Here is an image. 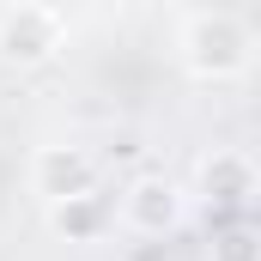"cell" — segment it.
<instances>
[{"mask_svg":"<svg viewBox=\"0 0 261 261\" xmlns=\"http://www.w3.org/2000/svg\"><path fill=\"white\" fill-rule=\"evenodd\" d=\"M195 195L213 200V206H243V200L255 195V164H249V152H231V146L206 152L195 164Z\"/></svg>","mask_w":261,"mask_h":261,"instance_id":"cell-5","label":"cell"},{"mask_svg":"<svg viewBox=\"0 0 261 261\" xmlns=\"http://www.w3.org/2000/svg\"><path fill=\"white\" fill-rule=\"evenodd\" d=\"M176 55H182V73L189 79L231 85V79H243L255 67V31L237 12H195V18H182Z\"/></svg>","mask_w":261,"mask_h":261,"instance_id":"cell-1","label":"cell"},{"mask_svg":"<svg viewBox=\"0 0 261 261\" xmlns=\"http://www.w3.org/2000/svg\"><path fill=\"white\" fill-rule=\"evenodd\" d=\"M110 225H116V206L97 195V189H91V195L49 200V231H55L61 243H103Z\"/></svg>","mask_w":261,"mask_h":261,"instance_id":"cell-6","label":"cell"},{"mask_svg":"<svg viewBox=\"0 0 261 261\" xmlns=\"http://www.w3.org/2000/svg\"><path fill=\"white\" fill-rule=\"evenodd\" d=\"M61 43H67V24L55 6L18 0L12 12H0V61L6 67H43L61 55Z\"/></svg>","mask_w":261,"mask_h":261,"instance_id":"cell-2","label":"cell"},{"mask_svg":"<svg viewBox=\"0 0 261 261\" xmlns=\"http://www.w3.org/2000/svg\"><path fill=\"white\" fill-rule=\"evenodd\" d=\"M31 189L49 200H67V195H91L97 189V158L85 146H37L31 158Z\"/></svg>","mask_w":261,"mask_h":261,"instance_id":"cell-4","label":"cell"},{"mask_svg":"<svg viewBox=\"0 0 261 261\" xmlns=\"http://www.w3.org/2000/svg\"><path fill=\"white\" fill-rule=\"evenodd\" d=\"M206 261H261V237H255V231H243V225H231V231L213 237Z\"/></svg>","mask_w":261,"mask_h":261,"instance_id":"cell-7","label":"cell"},{"mask_svg":"<svg viewBox=\"0 0 261 261\" xmlns=\"http://www.w3.org/2000/svg\"><path fill=\"white\" fill-rule=\"evenodd\" d=\"M116 225L134 237H170L182 225V189L170 176H134L116 200Z\"/></svg>","mask_w":261,"mask_h":261,"instance_id":"cell-3","label":"cell"}]
</instances>
